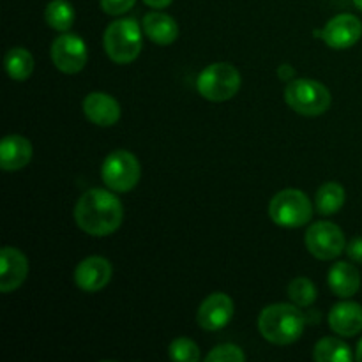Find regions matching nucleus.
I'll list each match as a JSON object with an SVG mask.
<instances>
[{
    "mask_svg": "<svg viewBox=\"0 0 362 362\" xmlns=\"http://www.w3.org/2000/svg\"><path fill=\"white\" fill-rule=\"evenodd\" d=\"M329 288L343 299L356 296L361 288L359 269L349 262H338L329 271Z\"/></svg>",
    "mask_w": 362,
    "mask_h": 362,
    "instance_id": "18",
    "label": "nucleus"
},
{
    "mask_svg": "<svg viewBox=\"0 0 362 362\" xmlns=\"http://www.w3.org/2000/svg\"><path fill=\"white\" fill-rule=\"evenodd\" d=\"M306 247L318 260H334L346 250L345 233L334 223L318 221L308 228Z\"/></svg>",
    "mask_w": 362,
    "mask_h": 362,
    "instance_id": "8",
    "label": "nucleus"
},
{
    "mask_svg": "<svg viewBox=\"0 0 362 362\" xmlns=\"http://www.w3.org/2000/svg\"><path fill=\"white\" fill-rule=\"evenodd\" d=\"M269 216L283 228H299L311 221L313 207L300 189H283L269 204Z\"/></svg>",
    "mask_w": 362,
    "mask_h": 362,
    "instance_id": "6",
    "label": "nucleus"
},
{
    "mask_svg": "<svg viewBox=\"0 0 362 362\" xmlns=\"http://www.w3.org/2000/svg\"><path fill=\"white\" fill-rule=\"evenodd\" d=\"M233 311V300L226 293H212L198 308L197 322L205 331H221L230 324Z\"/></svg>",
    "mask_w": 362,
    "mask_h": 362,
    "instance_id": "11",
    "label": "nucleus"
},
{
    "mask_svg": "<svg viewBox=\"0 0 362 362\" xmlns=\"http://www.w3.org/2000/svg\"><path fill=\"white\" fill-rule=\"evenodd\" d=\"M32 159V144L21 134H7L0 144V166L6 172L25 168Z\"/></svg>",
    "mask_w": 362,
    "mask_h": 362,
    "instance_id": "15",
    "label": "nucleus"
},
{
    "mask_svg": "<svg viewBox=\"0 0 362 362\" xmlns=\"http://www.w3.org/2000/svg\"><path fill=\"white\" fill-rule=\"evenodd\" d=\"M354 4H356V7L359 11H362V0H354Z\"/></svg>",
    "mask_w": 362,
    "mask_h": 362,
    "instance_id": "31",
    "label": "nucleus"
},
{
    "mask_svg": "<svg viewBox=\"0 0 362 362\" xmlns=\"http://www.w3.org/2000/svg\"><path fill=\"white\" fill-rule=\"evenodd\" d=\"M168 356L179 362H198L202 357L197 343L187 338L173 339L168 346Z\"/></svg>",
    "mask_w": 362,
    "mask_h": 362,
    "instance_id": "24",
    "label": "nucleus"
},
{
    "mask_svg": "<svg viewBox=\"0 0 362 362\" xmlns=\"http://www.w3.org/2000/svg\"><path fill=\"white\" fill-rule=\"evenodd\" d=\"M145 35L156 45H172L179 37V25L170 14L165 13H148L144 16L141 21Z\"/></svg>",
    "mask_w": 362,
    "mask_h": 362,
    "instance_id": "17",
    "label": "nucleus"
},
{
    "mask_svg": "<svg viewBox=\"0 0 362 362\" xmlns=\"http://www.w3.org/2000/svg\"><path fill=\"white\" fill-rule=\"evenodd\" d=\"M112 274V264L105 257H88L78 264L74 271V281L80 290L94 293L108 285Z\"/></svg>",
    "mask_w": 362,
    "mask_h": 362,
    "instance_id": "12",
    "label": "nucleus"
},
{
    "mask_svg": "<svg viewBox=\"0 0 362 362\" xmlns=\"http://www.w3.org/2000/svg\"><path fill=\"white\" fill-rule=\"evenodd\" d=\"M144 2L147 4L148 7H152V9H165V7H168L173 0H144Z\"/></svg>",
    "mask_w": 362,
    "mask_h": 362,
    "instance_id": "29",
    "label": "nucleus"
},
{
    "mask_svg": "<svg viewBox=\"0 0 362 362\" xmlns=\"http://www.w3.org/2000/svg\"><path fill=\"white\" fill-rule=\"evenodd\" d=\"M313 357L317 362H350L352 350L338 338H322L315 346Z\"/></svg>",
    "mask_w": 362,
    "mask_h": 362,
    "instance_id": "20",
    "label": "nucleus"
},
{
    "mask_svg": "<svg viewBox=\"0 0 362 362\" xmlns=\"http://www.w3.org/2000/svg\"><path fill=\"white\" fill-rule=\"evenodd\" d=\"M105 52L115 64H129L141 52V28L134 18H122L108 25L105 32Z\"/></svg>",
    "mask_w": 362,
    "mask_h": 362,
    "instance_id": "3",
    "label": "nucleus"
},
{
    "mask_svg": "<svg viewBox=\"0 0 362 362\" xmlns=\"http://www.w3.org/2000/svg\"><path fill=\"white\" fill-rule=\"evenodd\" d=\"M293 74H296V71H293V67L290 66V64H283V66H279L278 76L281 78V80H293Z\"/></svg>",
    "mask_w": 362,
    "mask_h": 362,
    "instance_id": "28",
    "label": "nucleus"
},
{
    "mask_svg": "<svg viewBox=\"0 0 362 362\" xmlns=\"http://www.w3.org/2000/svg\"><path fill=\"white\" fill-rule=\"evenodd\" d=\"M343 204H345V189L341 184L327 182L317 191L315 205L322 216L336 214L338 211H341Z\"/></svg>",
    "mask_w": 362,
    "mask_h": 362,
    "instance_id": "19",
    "label": "nucleus"
},
{
    "mask_svg": "<svg viewBox=\"0 0 362 362\" xmlns=\"http://www.w3.org/2000/svg\"><path fill=\"white\" fill-rule=\"evenodd\" d=\"M6 71L13 80H28L34 71V57L25 48H11L6 53Z\"/></svg>",
    "mask_w": 362,
    "mask_h": 362,
    "instance_id": "21",
    "label": "nucleus"
},
{
    "mask_svg": "<svg viewBox=\"0 0 362 362\" xmlns=\"http://www.w3.org/2000/svg\"><path fill=\"white\" fill-rule=\"evenodd\" d=\"M240 83L243 78L237 67L228 62H214L198 74L197 90L207 101L223 103L239 92Z\"/></svg>",
    "mask_w": 362,
    "mask_h": 362,
    "instance_id": "4",
    "label": "nucleus"
},
{
    "mask_svg": "<svg viewBox=\"0 0 362 362\" xmlns=\"http://www.w3.org/2000/svg\"><path fill=\"white\" fill-rule=\"evenodd\" d=\"M362 37V21L354 14H338L322 30L325 45L334 49L352 48Z\"/></svg>",
    "mask_w": 362,
    "mask_h": 362,
    "instance_id": "10",
    "label": "nucleus"
},
{
    "mask_svg": "<svg viewBox=\"0 0 362 362\" xmlns=\"http://www.w3.org/2000/svg\"><path fill=\"white\" fill-rule=\"evenodd\" d=\"M52 60L59 71L76 74L87 64V45L76 34H62L52 42Z\"/></svg>",
    "mask_w": 362,
    "mask_h": 362,
    "instance_id": "9",
    "label": "nucleus"
},
{
    "mask_svg": "<svg viewBox=\"0 0 362 362\" xmlns=\"http://www.w3.org/2000/svg\"><path fill=\"white\" fill-rule=\"evenodd\" d=\"M329 325L336 334L352 338L362 331V306L357 303H339L329 313Z\"/></svg>",
    "mask_w": 362,
    "mask_h": 362,
    "instance_id": "16",
    "label": "nucleus"
},
{
    "mask_svg": "<svg viewBox=\"0 0 362 362\" xmlns=\"http://www.w3.org/2000/svg\"><path fill=\"white\" fill-rule=\"evenodd\" d=\"M45 20L53 30L67 32L74 23V9L67 0H52L46 6Z\"/></svg>",
    "mask_w": 362,
    "mask_h": 362,
    "instance_id": "22",
    "label": "nucleus"
},
{
    "mask_svg": "<svg viewBox=\"0 0 362 362\" xmlns=\"http://www.w3.org/2000/svg\"><path fill=\"white\" fill-rule=\"evenodd\" d=\"M134 4H136V0H101L103 11L106 14H112V16H120V14L127 13Z\"/></svg>",
    "mask_w": 362,
    "mask_h": 362,
    "instance_id": "26",
    "label": "nucleus"
},
{
    "mask_svg": "<svg viewBox=\"0 0 362 362\" xmlns=\"http://www.w3.org/2000/svg\"><path fill=\"white\" fill-rule=\"evenodd\" d=\"M103 182L115 193H127L140 182L141 166L136 156L129 151H113L101 166Z\"/></svg>",
    "mask_w": 362,
    "mask_h": 362,
    "instance_id": "7",
    "label": "nucleus"
},
{
    "mask_svg": "<svg viewBox=\"0 0 362 362\" xmlns=\"http://www.w3.org/2000/svg\"><path fill=\"white\" fill-rule=\"evenodd\" d=\"M285 99L293 112L304 117H317L331 108V92L325 85L310 78L290 80L285 88Z\"/></svg>",
    "mask_w": 362,
    "mask_h": 362,
    "instance_id": "5",
    "label": "nucleus"
},
{
    "mask_svg": "<svg viewBox=\"0 0 362 362\" xmlns=\"http://www.w3.org/2000/svg\"><path fill=\"white\" fill-rule=\"evenodd\" d=\"M83 113L92 124L101 127L115 126L120 119V105L106 92H90L81 103Z\"/></svg>",
    "mask_w": 362,
    "mask_h": 362,
    "instance_id": "14",
    "label": "nucleus"
},
{
    "mask_svg": "<svg viewBox=\"0 0 362 362\" xmlns=\"http://www.w3.org/2000/svg\"><path fill=\"white\" fill-rule=\"evenodd\" d=\"M288 297L296 306L310 308L317 300V286L308 278H296L288 285Z\"/></svg>",
    "mask_w": 362,
    "mask_h": 362,
    "instance_id": "23",
    "label": "nucleus"
},
{
    "mask_svg": "<svg viewBox=\"0 0 362 362\" xmlns=\"http://www.w3.org/2000/svg\"><path fill=\"white\" fill-rule=\"evenodd\" d=\"M246 361V354L239 349L237 345L226 343V345L216 346L214 350L207 354L205 362H244Z\"/></svg>",
    "mask_w": 362,
    "mask_h": 362,
    "instance_id": "25",
    "label": "nucleus"
},
{
    "mask_svg": "<svg viewBox=\"0 0 362 362\" xmlns=\"http://www.w3.org/2000/svg\"><path fill=\"white\" fill-rule=\"evenodd\" d=\"M306 317L296 304H271L258 318V329L264 339L274 345H292L303 336Z\"/></svg>",
    "mask_w": 362,
    "mask_h": 362,
    "instance_id": "2",
    "label": "nucleus"
},
{
    "mask_svg": "<svg viewBox=\"0 0 362 362\" xmlns=\"http://www.w3.org/2000/svg\"><path fill=\"white\" fill-rule=\"evenodd\" d=\"M76 225L92 237H105L122 225L124 207L119 198L106 189L85 191L74 207Z\"/></svg>",
    "mask_w": 362,
    "mask_h": 362,
    "instance_id": "1",
    "label": "nucleus"
},
{
    "mask_svg": "<svg viewBox=\"0 0 362 362\" xmlns=\"http://www.w3.org/2000/svg\"><path fill=\"white\" fill-rule=\"evenodd\" d=\"M346 255H349L350 260H354L356 264H362V237H356V239L346 246Z\"/></svg>",
    "mask_w": 362,
    "mask_h": 362,
    "instance_id": "27",
    "label": "nucleus"
},
{
    "mask_svg": "<svg viewBox=\"0 0 362 362\" xmlns=\"http://www.w3.org/2000/svg\"><path fill=\"white\" fill-rule=\"evenodd\" d=\"M28 274V260L20 250L6 246L0 255V292L11 293L20 288Z\"/></svg>",
    "mask_w": 362,
    "mask_h": 362,
    "instance_id": "13",
    "label": "nucleus"
},
{
    "mask_svg": "<svg viewBox=\"0 0 362 362\" xmlns=\"http://www.w3.org/2000/svg\"><path fill=\"white\" fill-rule=\"evenodd\" d=\"M356 359L362 362V339L359 341V345H357V352H356Z\"/></svg>",
    "mask_w": 362,
    "mask_h": 362,
    "instance_id": "30",
    "label": "nucleus"
}]
</instances>
